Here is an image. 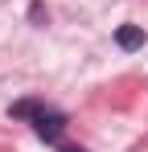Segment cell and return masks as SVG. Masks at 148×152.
I'll list each match as a JSON object with an SVG mask.
<instances>
[{"label":"cell","instance_id":"cell-3","mask_svg":"<svg viewBox=\"0 0 148 152\" xmlns=\"http://www.w3.org/2000/svg\"><path fill=\"white\" fill-rule=\"evenodd\" d=\"M41 107H45V99H17L12 107H8V119H25V124H33Z\"/></svg>","mask_w":148,"mask_h":152},{"label":"cell","instance_id":"cell-2","mask_svg":"<svg viewBox=\"0 0 148 152\" xmlns=\"http://www.w3.org/2000/svg\"><path fill=\"white\" fill-rule=\"evenodd\" d=\"M115 45H119L123 53L144 50V29H140V25H119V29H115Z\"/></svg>","mask_w":148,"mask_h":152},{"label":"cell","instance_id":"cell-4","mask_svg":"<svg viewBox=\"0 0 148 152\" xmlns=\"http://www.w3.org/2000/svg\"><path fill=\"white\" fill-rule=\"evenodd\" d=\"M62 152H86V148H74V144H66V148H62Z\"/></svg>","mask_w":148,"mask_h":152},{"label":"cell","instance_id":"cell-1","mask_svg":"<svg viewBox=\"0 0 148 152\" xmlns=\"http://www.w3.org/2000/svg\"><path fill=\"white\" fill-rule=\"evenodd\" d=\"M33 132H37V140L58 144V140H62V132H66V115H62V111H53V107H41V111H37V119H33Z\"/></svg>","mask_w":148,"mask_h":152}]
</instances>
